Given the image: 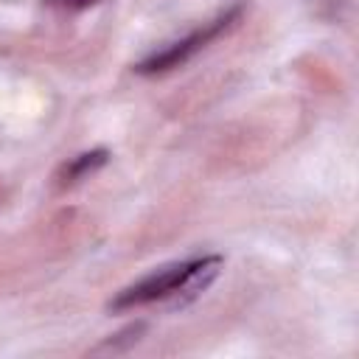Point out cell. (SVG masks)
Returning <instances> with one entry per match:
<instances>
[{
	"mask_svg": "<svg viewBox=\"0 0 359 359\" xmlns=\"http://www.w3.org/2000/svg\"><path fill=\"white\" fill-rule=\"evenodd\" d=\"M50 8H59V11H81V8H87V6H93V3H98V0H45Z\"/></svg>",
	"mask_w": 359,
	"mask_h": 359,
	"instance_id": "4",
	"label": "cell"
},
{
	"mask_svg": "<svg viewBox=\"0 0 359 359\" xmlns=\"http://www.w3.org/2000/svg\"><path fill=\"white\" fill-rule=\"evenodd\" d=\"M219 266H222L219 255L191 258V261L165 266L154 275L140 278L137 283L126 286L123 292H118L115 300H109V311H129V309H137V306H146V303H154V300H165V297H174V294L194 297L213 280Z\"/></svg>",
	"mask_w": 359,
	"mask_h": 359,
	"instance_id": "1",
	"label": "cell"
},
{
	"mask_svg": "<svg viewBox=\"0 0 359 359\" xmlns=\"http://www.w3.org/2000/svg\"><path fill=\"white\" fill-rule=\"evenodd\" d=\"M107 160H109V151H107V149H93V151H84V154L73 157V160L59 171V185H62V188L76 185L79 180H84V177H90L93 171H98Z\"/></svg>",
	"mask_w": 359,
	"mask_h": 359,
	"instance_id": "3",
	"label": "cell"
},
{
	"mask_svg": "<svg viewBox=\"0 0 359 359\" xmlns=\"http://www.w3.org/2000/svg\"><path fill=\"white\" fill-rule=\"evenodd\" d=\"M238 17H241V6H233V8L222 11L216 20L205 22L202 28L191 31L188 36H182V39L171 42V45H168V48H163L160 53H151L149 59H143L135 70H137V73H143V76H154V73H165V70H174V67H180V65H185V62H188L194 53H199L208 42H213L219 34L230 31V28L238 22Z\"/></svg>",
	"mask_w": 359,
	"mask_h": 359,
	"instance_id": "2",
	"label": "cell"
}]
</instances>
